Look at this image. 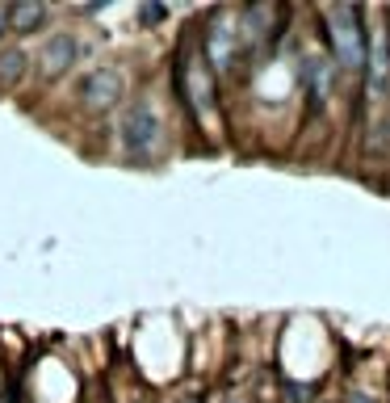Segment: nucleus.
Masks as SVG:
<instances>
[{"label": "nucleus", "instance_id": "obj_1", "mask_svg": "<svg viewBox=\"0 0 390 403\" xmlns=\"http://www.w3.org/2000/svg\"><path fill=\"white\" fill-rule=\"evenodd\" d=\"M323 38L331 63L344 72H361L369 55V34H365V13L357 5H327L323 9Z\"/></svg>", "mask_w": 390, "mask_h": 403}, {"label": "nucleus", "instance_id": "obj_2", "mask_svg": "<svg viewBox=\"0 0 390 403\" xmlns=\"http://www.w3.org/2000/svg\"><path fill=\"white\" fill-rule=\"evenodd\" d=\"M118 143H122V156L126 160H151L159 156L164 147V118L155 110V101L135 97L122 106L118 114Z\"/></svg>", "mask_w": 390, "mask_h": 403}, {"label": "nucleus", "instance_id": "obj_3", "mask_svg": "<svg viewBox=\"0 0 390 403\" xmlns=\"http://www.w3.org/2000/svg\"><path fill=\"white\" fill-rule=\"evenodd\" d=\"M240 30H235V9H210L202 21V59L210 72H231L240 63Z\"/></svg>", "mask_w": 390, "mask_h": 403}, {"label": "nucleus", "instance_id": "obj_4", "mask_svg": "<svg viewBox=\"0 0 390 403\" xmlns=\"http://www.w3.org/2000/svg\"><path fill=\"white\" fill-rule=\"evenodd\" d=\"M76 101L84 114H114L126 101V72L118 63H97L80 76L76 84Z\"/></svg>", "mask_w": 390, "mask_h": 403}, {"label": "nucleus", "instance_id": "obj_5", "mask_svg": "<svg viewBox=\"0 0 390 403\" xmlns=\"http://www.w3.org/2000/svg\"><path fill=\"white\" fill-rule=\"evenodd\" d=\"M336 76L340 68L331 63L327 50H302V68H298V80H302V97H306V110L311 114H323L336 97Z\"/></svg>", "mask_w": 390, "mask_h": 403}, {"label": "nucleus", "instance_id": "obj_6", "mask_svg": "<svg viewBox=\"0 0 390 403\" xmlns=\"http://www.w3.org/2000/svg\"><path fill=\"white\" fill-rule=\"evenodd\" d=\"M80 59V34L76 30H50L38 42V76L42 80H59L76 68Z\"/></svg>", "mask_w": 390, "mask_h": 403}, {"label": "nucleus", "instance_id": "obj_7", "mask_svg": "<svg viewBox=\"0 0 390 403\" xmlns=\"http://www.w3.org/2000/svg\"><path fill=\"white\" fill-rule=\"evenodd\" d=\"M177 84H181L185 101L193 106V114H197V118H210V110H214V72H210V63L202 59V50H197L193 59H185V55H181Z\"/></svg>", "mask_w": 390, "mask_h": 403}, {"label": "nucleus", "instance_id": "obj_8", "mask_svg": "<svg viewBox=\"0 0 390 403\" xmlns=\"http://www.w3.org/2000/svg\"><path fill=\"white\" fill-rule=\"evenodd\" d=\"M365 63H369V84L382 92V88L390 84V26H378V30H373Z\"/></svg>", "mask_w": 390, "mask_h": 403}, {"label": "nucleus", "instance_id": "obj_9", "mask_svg": "<svg viewBox=\"0 0 390 403\" xmlns=\"http://www.w3.org/2000/svg\"><path fill=\"white\" fill-rule=\"evenodd\" d=\"M5 21L13 34H34L42 21H46V5L38 0H21V5H5Z\"/></svg>", "mask_w": 390, "mask_h": 403}, {"label": "nucleus", "instance_id": "obj_10", "mask_svg": "<svg viewBox=\"0 0 390 403\" xmlns=\"http://www.w3.org/2000/svg\"><path fill=\"white\" fill-rule=\"evenodd\" d=\"M30 68V50L26 46H5L0 50V97H5Z\"/></svg>", "mask_w": 390, "mask_h": 403}, {"label": "nucleus", "instance_id": "obj_11", "mask_svg": "<svg viewBox=\"0 0 390 403\" xmlns=\"http://www.w3.org/2000/svg\"><path fill=\"white\" fill-rule=\"evenodd\" d=\"M9 34V21H5V5H0V38Z\"/></svg>", "mask_w": 390, "mask_h": 403}]
</instances>
